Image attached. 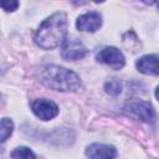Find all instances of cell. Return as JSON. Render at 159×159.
Wrapping results in <instances>:
<instances>
[{
    "instance_id": "1",
    "label": "cell",
    "mask_w": 159,
    "mask_h": 159,
    "mask_svg": "<svg viewBox=\"0 0 159 159\" xmlns=\"http://www.w3.org/2000/svg\"><path fill=\"white\" fill-rule=\"evenodd\" d=\"M66 32L67 16L65 12L58 11L41 22L35 34V42L37 43V46L45 50H51L57 47L58 45H62V42L66 40Z\"/></svg>"
},
{
    "instance_id": "2",
    "label": "cell",
    "mask_w": 159,
    "mask_h": 159,
    "mask_svg": "<svg viewBox=\"0 0 159 159\" xmlns=\"http://www.w3.org/2000/svg\"><path fill=\"white\" fill-rule=\"evenodd\" d=\"M40 81L55 91H76L81 86L80 77L71 70L61 66H46L40 71Z\"/></svg>"
},
{
    "instance_id": "3",
    "label": "cell",
    "mask_w": 159,
    "mask_h": 159,
    "mask_svg": "<svg viewBox=\"0 0 159 159\" xmlns=\"http://www.w3.org/2000/svg\"><path fill=\"white\" fill-rule=\"evenodd\" d=\"M87 47L84 43L77 39L67 37L61 46V55L67 61H76L87 55Z\"/></svg>"
},
{
    "instance_id": "4",
    "label": "cell",
    "mask_w": 159,
    "mask_h": 159,
    "mask_svg": "<svg viewBox=\"0 0 159 159\" xmlns=\"http://www.w3.org/2000/svg\"><path fill=\"white\" fill-rule=\"evenodd\" d=\"M96 58L98 62H102L113 70H120L125 63V58H124L122 51L113 46L102 48L96 55Z\"/></svg>"
},
{
    "instance_id": "5",
    "label": "cell",
    "mask_w": 159,
    "mask_h": 159,
    "mask_svg": "<svg viewBox=\"0 0 159 159\" xmlns=\"http://www.w3.org/2000/svg\"><path fill=\"white\" fill-rule=\"evenodd\" d=\"M31 109L36 117L42 120H50L58 114V107L55 102L45 98H39L32 101Z\"/></svg>"
},
{
    "instance_id": "6",
    "label": "cell",
    "mask_w": 159,
    "mask_h": 159,
    "mask_svg": "<svg viewBox=\"0 0 159 159\" xmlns=\"http://www.w3.org/2000/svg\"><path fill=\"white\" fill-rule=\"evenodd\" d=\"M76 26L81 31L94 32L102 26V16L97 11H88L81 16H78L76 21Z\"/></svg>"
},
{
    "instance_id": "7",
    "label": "cell",
    "mask_w": 159,
    "mask_h": 159,
    "mask_svg": "<svg viewBox=\"0 0 159 159\" xmlns=\"http://www.w3.org/2000/svg\"><path fill=\"white\" fill-rule=\"evenodd\" d=\"M86 155L89 159H114L117 157V149L109 144L93 143L87 147Z\"/></svg>"
},
{
    "instance_id": "8",
    "label": "cell",
    "mask_w": 159,
    "mask_h": 159,
    "mask_svg": "<svg viewBox=\"0 0 159 159\" xmlns=\"http://www.w3.org/2000/svg\"><path fill=\"white\" fill-rule=\"evenodd\" d=\"M129 111L140 120L153 123L155 120V111L150 103L144 101H133L129 104Z\"/></svg>"
},
{
    "instance_id": "9",
    "label": "cell",
    "mask_w": 159,
    "mask_h": 159,
    "mask_svg": "<svg viewBox=\"0 0 159 159\" xmlns=\"http://www.w3.org/2000/svg\"><path fill=\"white\" fill-rule=\"evenodd\" d=\"M137 70L140 73L150 75V76H158L159 75V55L152 53L142 56L137 63Z\"/></svg>"
},
{
    "instance_id": "10",
    "label": "cell",
    "mask_w": 159,
    "mask_h": 159,
    "mask_svg": "<svg viewBox=\"0 0 159 159\" xmlns=\"http://www.w3.org/2000/svg\"><path fill=\"white\" fill-rule=\"evenodd\" d=\"M12 159H36L34 152L27 147H17L11 152Z\"/></svg>"
},
{
    "instance_id": "11",
    "label": "cell",
    "mask_w": 159,
    "mask_h": 159,
    "mask_svg": "<svg viewBox=\"0 0 159 159\" xmlns=\"http://www.w3.org/2000/svg\"><path fill=\"white\" fill-rule=\"evenodd\" d=\"M12 130H14V123H12V120L9 119V118H2L1 119V129H0V133H1L0 140L1 142H5L12 134Z\"/></svg>"
},
{
    "instance_id": "12",
    "label": "cell",
    "mask_w": 159,
    "mask_h": 159,
    "mask_svg": "<svg viewBox=\"0 0 159 159\" xmlns=\"http://www.w3.org/2000/svg\"><path fill=\"white\" fill-rule=\"evenodd\" d=\"M104 89H106L107 93L116 96V94L120 93L122 84H120V82H119L118 80H109V81L104 84Z\"/></svg>"
},
{
    "instance_id": "13",
    "label": "cell",
    "mask_w": 159,
    "mask_h": 159,
    "mask_svg": "<svg viewBox=\"0 0 159 159\" xmlns=\"http://www.w3.org/2000/svg\"><path fill=\"white\" fill-rule=\"evenodd\" d=\"M19 6V1H1V7L5 11H14Z\"/></svg>"
},
{
    "instance_id": "14",
    "label": "cell",
    "mask_w": 159,
    "mask_h": 159,
    "mask_svg": "<svg viewBox=\"0 0 159 159\" xmlns=\"http://www.w3.org/2000/svg\"><path fill=\"white\" fill-rule=\"evenodd\" d=\"M155 97L158 98V101H159V86L157 87V89H155Z\"/></svg>"
},
{
    "instance_id": "15",
    "label": "cell",
    "mask_w": 159,
    "mask_h": 159,
    "mask_svg": "<svg viewBox=\"0 0 159 159\" xmlns=\"http://www.w3.org/2000/svg\"><path fill=\"white\" fill-rule=\"evenodd\" d=\"M158 6H159V4H158Z\"/></svg>"
}]
</instances>
